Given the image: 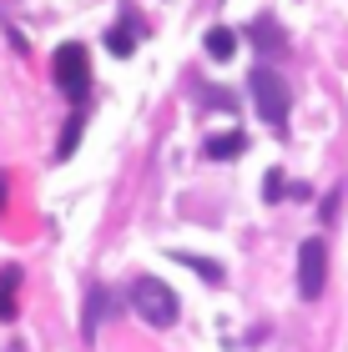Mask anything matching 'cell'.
Wrapping results in <instances>:
<instances>
[{
	"label": "cell",
	"instance_id": "6da1fadb",
	"mask_svg": "<svg viewBox=\"0 0 348 352\" xmlns=\"http://www.w3.org/2000/svg\"><path fill=\"white\" fill-rule=\"evenodd\" d=\"M132 307H136L141 322H152V327L177 322V292H172L162 277H136L132 282Z\"/></svg>",
	"mask_w": 348,
	"mask_h": 352
},
{
	"label": "cell",
	"instance_id": "7a4b0ae2",
	"mask_svg": "<svg viewBox=\"0 0 348 352\" xmlns=\"http://www.w3.org/2000/svg\"><path fill=\"white\" fill-rule=\"evenodd\" d=\"M56 86L71 96V106H81L91 96V60H86V45H61L56 51Z\"/></svg>",
	"mask_w": 348,
	"mask_h": 352
},
{
	"label": "cell",
	"instance_id": "3957f363",
	"mask_svg": "<svg viewBox=\"0 0 348 352\" xmlns=\"http://www.w3.org/2000/svg\"><path fill=\"white\" fill-rule=\"evenodd\" d=\"M252 101H258V111H263L267 126H278V131L288 126V86H283L278 71H267V66L252 71Z\"/></svg>",
	"mask_w": 348,
	"mask_h": 352
},
{
	"label": "cell",
	"instance_id": "277c9868",
	"mask_svg": "<svg viewBox=\"0 0 348 352\" xmlns=\"http://www.w3.org/2000/svg\"><path fill=\"white\" fill-rule=\"evenodd\" d=\"M323 277H328V252H323V242H308L298 247V292H303V302H313L323 292Z\"/></svg>",
	"mask_w": 348,
	"mask_h": 352
},
{
	"label": "cell",
	"instance_id": "5b68a950",
	"mask_svg": "<svg viewBox=\"0 0 348 352\" xmlns=\"http://www.w3.org/2000/svg\"><path fill=\"white\" fill-rule=\"evenodd\" d=\"M247 151V136L243 131H227V136H212L207 141V156L212 162H232V156H243Z\"/></svg>",
	"mask_w": 348,
	"mask_h": 352
},
{
	"label": "cell",
	"instance_id": "8992f818",
	"mask_svg": "<svg viewBox=\"0 0 348 352\" xmlns=\"http://www.w3.org/2000/svg\"><path fill=\"white\" fill-rule=\"evenodd\" d=\"M106 307H112V292H106V287H91V292H86V338H96Z\"/></svg>",
	"mask_w": 348,
	"mask_h": 352
},
{
	"label": "cell",
	"instance_id": "52a82bcc",
	"mask_svg": "<svg viewBox=\"0 0 348 352\" xmlns=\"http://www.w3.org/2000/svg\"><path fill=\"white\" fill-rule=\"evenodd\" d=\"M232 51H237V36H232L227 25H212L207 30V56L212 60H232Z\"/></svg>",
	"mask_w": 348,
	"mask_h": 352
},
{
	"label": "cell",
	"instance_id": "ba28073f",
	"mask_svg": "<svg viewBox=\"0 0 348 352\" xmlns=\"http://www.w3.org/2000/svg\"><path fill=\"white\" fill-rule=\"evenodd\" d=\"M177 262H187V267H197V277L202 282H223V267H217V262H207V257H187V252H177Z\"/></svg>",
	"mask_w": 348,
	"mask_h": 352
},
{
	"label": "cell",
	"instance_id": "9c48e42d",
	"mask_svg": "<svg viewBox=\"0 0 348 352\" xmlns=\"http://www.w3.org/2000/svg\"><path fill=\"white\" fill-rule=\"evenodd\" d=\"M15 282H21V272H6V292H0V317H6V322H10V317H15Z\"/></svg>",
	"mask_w": 348,
	"mask_h": 352
},
{
	"label": "cell",
	"instance_id": "30bf717a",
	"mask_svg": "<svg viewBox=\"0 0 348 352\" xmlns=\"http://www.w3.org/2000/svg\"><path fill=\"white\" fill-rule=\"evenodd\" d=\"M106 45H112V56H132L136 36H132V30H112V36H106Z\"/></svg>",
	"mask_w": 348,
	"mask_h": 352
},
{
	"label": "cell",
	"instance_id": "8fae6325",
	"mask_svg": "<svg viewBox=\"0 0 348 352\" xmlns=\"http://www.w3.org/2000/svg\"><path fill=\"white\" fill-rule=\"evenodd\" d=\"M76 136H81V121H71V126H66V136H61V156H71V151H76Z\"/></svg>",
	"mask_w": 348,
	"mask_h": 352
},
{
	"label": "cell",
	"instance_id": "7c38bea8",
	"mask_svg": "<svg viewBox=\"0 0 348 352\" xmlns=\"http://www.w3.org/2000/svg\"><path fill=\"white\" fill-rule=\"evenodd\" d=\"M6 186H10V182H6V176H0V212H6Z\"/></svg>",
	"mask_w": 348,
	"mask_h": 352
}]
</instances>
